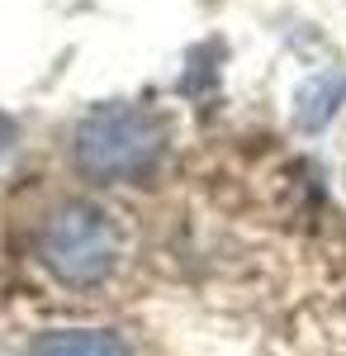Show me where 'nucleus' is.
Returning <instances> with one entry per match:
<instances>
[{
  "instance_id": "f257e3e1",
  "label": "nucleus",
  "mask_w": 346,
  "mask_h": 356,
  "mask_svg": "<svg viewBox=\"0 0 346 356\" xmlns=\"http://www.w3.org/2000/svg\"><path fill=\"white\" fill-rule=\"evenodd\" d=\"M166 147V124L138 105H100L72 129V162L90 181H142Z\"/></svg>"
},
{
  "instance_id": "f03ea898",
  "label": "nucleus",
  "mask_w": 346,
  "mask_h": 356,
  "mask_svg": "<svg viewBox=\"0 0 346 356\" xmlns=\"http://www.w3.org/2000/svg\"><path fill=\"white\" fill-rule=\"evenodd\" d=\"M119 257V233L100 204L90 200H67L38 228V261L72 290L100 285L114 271Z\"/></svg>"
},
{
  "instance_id": "7ed1b4c3",
  "label": "nucleus",
  "mask_w": 346,
  "mask_h": 356,
  "mask_svg": "<svg viewBox=\"0 0 346 356\" xmlns=\"http://www.w3.org/2000/svg\"><path fill=\"white\" fill-rule=\"evenodd\" d=\"M28 356H129V342L105 328H62L43 332L28 347Z\"/></svg>"
},
{
  "instance_id": "20e7f679",
  "label": "nucleus",
  "mask_w": 346,
  "mask_h": 356,
  "mask_svg": "<svg viewBox=\"0 0 346 356\" xmlns=\"http://www.w3.org/2000/svg\"><path fill=\"white\" fill-rule=\"evenodd\" d=\"M342 100H346V76H342V72H318V76H308V81L299 86V110H294V124H299V129H308V134H318L322 124L337 114Z\"/></svg>"
},
{
  "instance_id": "39448f33",
  "label": "nucleus",
  "mask_w": 346,
  "mask_h": 356,
  "mask_svg": "<svg viewBox=\"0 0 346 356\" xmlns=\"http://www.w3.org/2000/svg\"><path fill=\"white\" fill-rule=\"evenodd\" d=\"M15 134H19V129H15V119H10V114H0V152H10Z\"/></svg>"
}]
</instances>
